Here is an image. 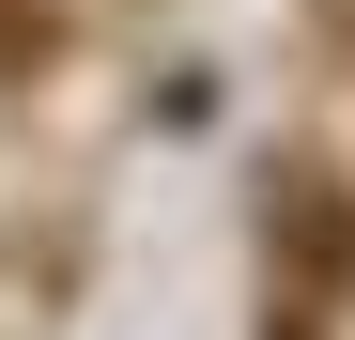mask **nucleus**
I'll use <instances>...</instances> for the list:
<instances>
[{
    "label": "nucleus",
    "instance_id": "f257e3e1",
    "mask_svg": "<svg viewBox=\"0 0 355 340\" xmlns=\"http://www.w3.org/2000/svg\"><path fill=\"white\" fill-rule=\"evenodd\" d=\"M340 309H355V186L340 170H278L263 186V325L324 340Z\"/></svg>",
    "mask_w": 355,
    "mask_h": 340
},
{
    "label": "nucleus",
    "instance_id": "f03ea898",
    "mask_svg": "<svg viewBox=\"0 0 355 340\" xmlns=\"http://www.w3.org/2000/svg\"><path fill=\"white\" fill-rule=\"evenodd\" d=\"M46 46H62V31H46V16H31V0H0V78H31V62H46Z\"/></svg>",
    "mask_w": 355,
    "mask_h": 340
}]
</instances>
